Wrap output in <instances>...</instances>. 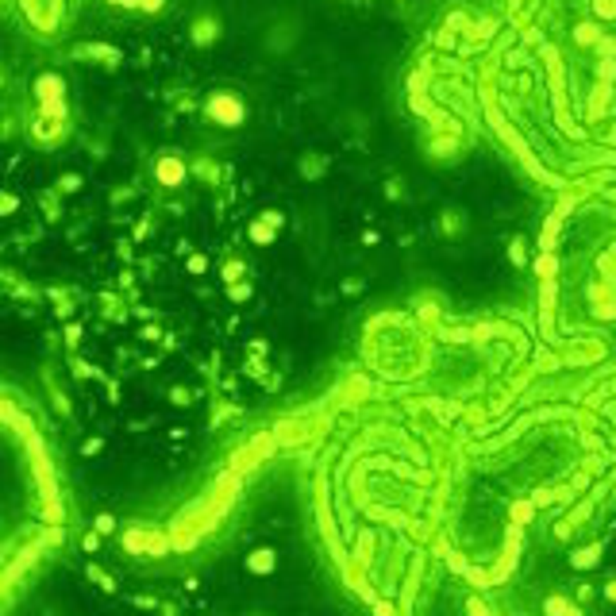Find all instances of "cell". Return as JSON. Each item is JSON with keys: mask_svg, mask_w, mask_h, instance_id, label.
I'll use <instances>...</instances> for the list:
<instances>
[{"mask_svg": "<svg viewBox=\"0 0 616 616\" xmlns=\"http://www.w3.org/2000/svg\"><path fill=\"white\" fill-rule=\"evenodd\" d=\"M15 539H27V528L15 532L12 524H0V574H4V570H8V562H12V555H8L4 547H8V543H15Z\"/></svg>", "mask_w": 616, "mask_h": 616, "instance_id": "1", "label": "cell"}]
</instances>
